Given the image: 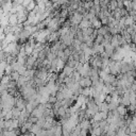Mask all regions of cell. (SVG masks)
I'll use <instances>...</instances> for the list:
<instances>
[{"label":"cell","instance_id":"obj_1","mask_svg":"<svg viewBox=\"0 0 136 136\" xmlns=\"http://www.w3.org/2000/svg\"><path fill=\"white\" fill-rule=\"evenodd\" d=\"M80 127L81 129H85V130H90L92 129V123H90V120H88V119H83L82 121H80Z\"/></svg>","mask_w":136,"mask_h":136},{"label":"cell","instance_id":"obj_2","mask_svg":"<svg viewBox=\"0 0 136 136\" xmlns=\"http://www.w3.org/2000/svg\"><path fill=\"white\" fill-rule=\"evenodd\" d=\"M117 112L119 113V115H120L121 117H126L127 116V114H128V109H127V106H124V105H119L118 107H117Z\"/></svg>","mask_w":136,"mask_h":136},{"label":"cell","instance_id":"obj_3","mask_svg":"<svg viewBox=\"0 0 136 136\" xmlns=\"http://www.w3.org/2000/svg\"><path fill=\"white\" fill-rule=\"evenodd\" d=\"M12 113H13V119H19V117L21 115V110L15 106L12 109Z\"/></svg>","mask_w":136,"mask_h":136},{"label":"cell","instance_id":"obj_4","mask_svg":"<svg viewBox=\"0 0 136 136\" xmlns=\"http://www.w3.org/2000/svg\"><path fill=\"white\" fill-rule=\"evenodd\" d=\"M89 132H90V134H93V135H96V136H101L102 134H103V130H102L100 127L99 128H95V129H90L89 130Z\"/></svg>","mask_w":136,"mask_h":136},{"label":"cell","instance_id":"obj_5","mask_svg":"<svg viewBox=\"0 0 136 136\" xmlns=\"http://www.w3.org/2000/svg\"><path fill=\"white\" fill-rule=\"evenodd\" d=\"M41 130H42V128H41V127H39L38 124H36V123H35V124H33V127L31 128V130H30V132H31V133H33V134H35V135H36V134H37L38 132H41Z\"/></svg>","mask_w":136,"mask_h":136},{"label":"cell","instance_id":"obj_6","mask_svg":"<svg viewBox=\"0 0 136 136\" xmlns=\"http://www.w3.org/2000/svg\"><path fill=\"white\" fill-rule=\"evenodd\" d=\"M93 119H94L95 121H97V122H100V121H102V120H103V118H102V115H101V112H98V113H96V114L94 115Z\"/></svg>","mask_w":136,"mask_h":136},{"label":"cell","instance_id":"obj_7","mask_svg":"<svg viewBox=\"0 0 136 136\" xmlns=\"http://www.w3.org/2000/svg\"><path fill=\"white\" fill-rule=\"evenodd\" d=\"M33 124H34V123H32V122H30V121H26V122H25V124H24V127H26V128L30 131V130H31V128L33 127ZM21 127H22V126H21Z\"/></svg>","mask_w":136,"mask_h":136},{"label":"cell","instance_id":"obj_8","mask_svg":"<svg viewBox=\"0 0 136 136\" xmlns=\"http://www.w3.org/2000/svg\"><path fill=\"white\" fill-rule=\"evenodd\" d=\"M128 128L130 129V132H131V133H136V124H133V123H131V124H130Z\"/></svg>","mask_w":136,"mask_h":136},{"label":"cell","instance_id":"obj_9","mask_svg":"<svg viewBox=\"0 0 136 136\" xmlns=\"http://www.w3.org/2000/svg\"><path fill=\"white\" fill-rule=\"evenodd\" d=\"M87 133H88V130L82 129V130H81V133H80V135H81V136H87Z\"/></svg>","mask_w":136,"mask_h":136},{"label":"cell","instance_id":"obj_10","mask_svg":"<svg viewBox=\"0 0 136 136\" xmlns=\"http://www.w3.org/2000/svg\"><path fill=\"white\" fill-rule=\"evenodd\" d=\"M18 136H28V135H27V134H24V133H21V134H19Z\"/></svg>","mask_w":136,"mask_h":136}]
</instances>
